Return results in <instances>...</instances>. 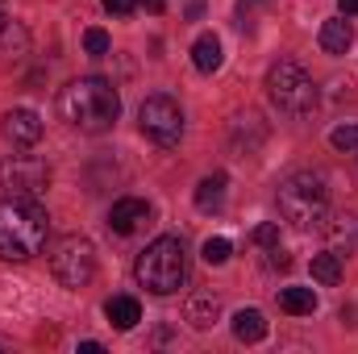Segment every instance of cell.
<instances>
[{
  "instance_id": "obj_1",
  "label": "cell",
  "mask_w": 358,
  "mask_h": 354,
  "mask_svg": "<svg viewBox=\"0 0 358 354\" xmlns=\"http://www.w3.org/2000/svg\"><path fill=\"white\" fill-rule=\"evenodd\" d=\"M50 234V217L38 204V196H8L0 200V259L4 263H25L42 255Z\"/></svg>"
},
{
  "instance_id": "obj_2",
  "label": "cell",
  "mask_w": 358,
  "mask_h": 354,
  "mask_svg": "<svg viewBox=\"0 0 358 354\" xmlns=\"http://www.w3.org/2000/svg\"><path fill=\"white\" fill-rule=\"evenodd\" d=\"M59 117L71 125V129H84V134H104L117 117H121V96L108 80L100 76H84V80H71L67 88L59 92Z\"/></svg>"
},
{
  "instance_id": "obj_3",
  "label": "cell",
  "mask_w": 358,
  "mask_h": 354,
  "mask_svg": "<svg viewBox=\"0 0 358 354\" xmlns=\"http://www.w3.org/2000/svg\"><path fill=\"white\" fill-rule=\"evenodd\" d=\"M138 283L155 296H171L187 283V250L179 238H155L142 255H138Z\"/></svg>"
},
{
  "instance_id": "obj_4",
  "label": "cell",
  "mask_w": 358,
  "mask_h": 354,
  "mask_svg": "<svg viewBox=\"0 0 358 354\" xmlns=\"http://www.w3.org/2000/svg\"><path fill=\"white\" fill-rule=\"evenodd\" d=\"M325 208H329V187H325V179L317 171H296V176H287L279 183V213H283V221L308 229V225H317L325 217Z\"/></svg>"
},
{
  "instance_id": "obj_5",
  "label": "cell",
  "mask_w": 358,
  "mask_h": 354,
  "mask_svg": "<svg viewBox=\"0 0 358 354\" xmlns=\"http://www.w3.org/2000/svg\"><path fill=\"white\" fill-rule=\"evenodd\" d=\"M267 96H271V104L279 113H287V117H308L317 108V84H313V76L300 63H292V59H279L267 71Z\"/></svg>"
},
{
  "instance_id": "obj_6",
  "label": "cell",
  "mask_w": 358,
  "mask_h": 354,
  "mask_svg": "<svg viewBox=\"0 0 358 354\" xmlns=\"http://www.w3.org/2000/svg\"><path fill=\"white\" fill-rule=\"evenodd\" d=\"M50 271H55V279L63 288H84L96 275V246L88 238H80V234L59 238L55 250H50Z\"/></svg>"
},
{
  "instance_id": "obj_7",
  "label": "cell",
  "mask_w": 358,
  "mask_h": 354,
  "mask_svg": "<svg viewBox=\"0 0 358 354\" xmlns=\"http://www.w3.org/2000/svg\"><path fill=\"white\" fill-rule=\"evenodd\" d=\"M138 125H142V134L155 146H179V138H183V108L163 92L146 96V104L138 108Z\"/></svg>"
},
{
  "instance_id": "obj_8",
  "label": "cell",
  "mask_w": 358,
  "mask_h": 354,
  "mask_svg": "<svg viewBox=\"0 0 358 354\" xmlns=\"http://www.w3.org/2000/svg\"><path fill=\"white\" fill-rule=\"evenodd\" d=\"M50 183V167L42 159H29V155H13L0 163V187L8 196H42Z\"/></svg>"
},
{
  "instance_id": "obj_9",
  "label": "cell",
  "mask_w": 358,
  "mask_h": 354,
  "mask_svg": "<svg viewBox=\"0 0 358 354\" xmlns=\"http://www.w3.org/2000/svg\"><path fill=\"white\" fill-rule=\"evenodd\" d=\"M0 134L13 142V146H34L42 138V117L29 113V108H8L4 121H0Z\"/></svg>"
},
{
  "instance_id": "obj_10",
  "label": "cell",
  "mask_w": 358,
  "mask_h": 354,
  "mask_svg": "<svg viewBox=\"0 0 358 354\" xmlns=\"http://www.w3.org/2000/svg\"><path fill=\"white\" fill-rule=\"evenodd\" d=\"M142 221H150V204L146 200H138V196H125V200H117L113 208H108V229L113 234H134Z\"/></svg>"
},
{
  "instance_id": "obj_11",
  "label": "cell",
  "mask_w": 358,
  "mask_h": 354,
  "mask_svg": "<svg viewBox=\"0 0 358 354\" xmlns=\"http://www.w3.org/2000/svg\"><path fill=\"white\" fill-rule=\"evenodd\" d=\"M229 138H234V150H238V155H255V150L263 146V138H267V125H263L259 113H242V117H234Z\"/></svg>"
},
{
  "instance_id": "obj_12",
  "label": "cell",
  "mask_w": 358,
  "mask_h": 354,
  "mask_svg": "<svg viewBox=\"0 0 358 354\" xmlns=\"http://www.w3.org/2000/svg\"><path fill=\"white\" fill-rule=\"evenodd\" d=\"M325 238H329V250H334V255H355V246H358V217L338 213V217L325 225Z\"/></svg>"
},
{
  "instance_id": "obj_13",
  "label": "cell",
  "mask_w": 358,
  "mask_h": 354,
  "mask_svg": "<svg viewBox=\"0 0 358 354\" xmlns=\"http://www.w3.org/2000/svg\"><path fill=\"white\" fill-rule=\"evenodd\" d=\"M104 317H108V325H113V330H121V334H125V330H134V325L142 321V304H138L134 296H113V300L104 304Z\"/></svg>"
},
{
  "instance_id": "obj_14",
  "label": "cell",
  "mask_w": 358,
  "mask_h": 354,
  "mask_svg": "<svg viewBox=\"0 0 358 354\" xmlns=\"http://www.w3.org/2000/svg\"><path fill=\"white\" fill-rule=\"evenodd\" d=\"M192 63H196L200 76H213V71L221 67V42H217V34H200V38H196V46H192Z\"/></svg>"
},
{
  "instance_id": "obj_15",
  "label": "cell",
  "mask_w": 358,
  "mask_h": 354,
  "mask_svg": "<svg viewBox=\"0 0 358 354\" xmlns=\"http://www.w3.org/2000/svg\"><path fill=\"white\" fill-rule=\"evenodd\" d=\"M234 338H238V342H263V338H267V317H263L259 309L234 313Z\"/></svg>"
},
{
  "instance_id": "obj_16",
  "label": "cell",
  "mask_w": 358,
  "mask_h": 354,
  "mask_svg": "<svg viewBox=\"0 0 358 354\" xmlns=\"http://www.w3.org/2000/svg\"><path fill=\"white\" fill-rule=\"evenodd\" d=\"M225 171H213V176H204L196 183V208H204V213H213V208H221V200H225Z\"/></svg>"
},
{
  "instance_id": "obj_17",
  "label": "cell",
  "mask_w": 358,
  "mask_h": 354,
  "mask_svg": "<svg viewBox=\"0 0 358 354\" xmlns=\"http://www.w3.org/2000/svg\"><path fill=\"white\" fill-rule=\"evenodd\" d=\"M350 42H355L350 21H325V25H321V50H325V55H346Z\"/></svg>"
},
{
  "instance_id": "obj_18",
  "label": "cell",
  "mask_w": 358,
  "mask_h": 354,
  "mask_svg": "<svg viewBox=\"0 0 358 354\" xmlns=\"http://www.w3.org/2000/svg\"><path fill=\"white\" fill-rule=\"evenodd\" d=\"M217 313H221V300H217L213 292H196V296L187 300V321H192L196 330H208V325L217 321Z\"/></svg>"
},
{
  "instance_id": "obj_19",
  "label": "cell",
  "mask_w": 358,
  "mask_h": 354,
  "mask_svg": "<svg viewBox=\"0 0 358 354\" xmlns=\"http://www.w3.org/2000/svg\"><path fill=\"white\" fill-rule=\"evenodd\" d=\"M279 309L292 313V317H308V313H317V292L313 288H283L279 292Z\"/></svg>"
},
{
  "instance_id": "obj_20",
  "label": "cell",
  "mask_w": 358,
  "mask_h": 354,
  "mask_svg": "<svg viewBox=\"0 0 358 354\" xmlns=\"http://www.w3.org/2000/svg\"><path fill=\"white\" fill-rule=\"evenodd\" d=\"M313 279L317 283H325V288H334L338 279H342V255H313Z\"/></svg>"
},
{
  "instance_id": "obj_21",
  "label": "cell",
  "mask_w": 358,
  "mask_h": 354,
  "mask_svg": "<svg viewBox=\"0 0 358 354\" xmlns=\"http://www.w3.org/2000/svg\"><path fill=\"white\" fill-rule=\"evenodd\" d=\"M229 255H234V246H229V238H208V242H204V263H208V267H221V263H229Z\"/></svg>"
},
{
  "instance_id": "obj_22",
  "label": "cell",
  "mask_w": 358,
  "mask_h": 354,
  "mask_svg": "<svg viewBox=\"0 0 358 354\" xmlns=\"http://www.w3.org/2000/svg\"><path fill=\"white\" fill-rule=\"evenodd\" d=\"M329 142H334V150L355 155V150H358V125H338V129L329 134Z\"/></svg>"
},
{
  "instance_id": "obj_23",
  "label": "cell",
  "mask_w": 358,
  "mask_h": 354,
  "mask_svg": "<svg viewBox=\"0 0 358 354\" xmlns=\"http://www.w3.org/2000/svg\"><path fill=\"white\" fill-rule=\"evenodd\" d=\"M108 46H113V42H108V34H104V29H88V34H84V50H88L92 59L108 55Z\"/></svg>"
},
{
  "instance_id": "obj_24",
  "label": "cell",
  "mask_w": 358,
  "mask_h": 354,
  "mask_svg": "<svg viewBox=\"0 0 358 354\" xmlns=\"http://www.w3.org/2000/svg\"><path fill=\"white\" fill-rule=\"evenodd\" d=\"M250 238H255V242H259V246H279V225H275V221H263V225H255V234H250Z\"/></svg>"
},
{
  "instance_id": "obj_25",
  "label": "cell",
  "mask_w": 358,
  "mask_h": 354,
  "mask_svg": "<svg viewBox=\"0 0 358 354\" xmlns=\"http://www.w3.org/2000/svg\"><path fill=\"white\" fill-rule=\"evenodd\" d=\"M138 8V0H104V13H113V17H129Z\"/></svg>"
},
{
  "instance_id": "obj_26",
  "label": "cell",
  "mask_w": 358,
  "mask_h": 354,
  "mask_svg": "<svg viewBox=\"0 0 358 354\" xmlns=\"http://www.w3.org/2000/svg\"><path fill=\"white\" fill-rule=\"evenodd\" d=\"M267 263L275 267V271H287V267H292V259H287V255H283L279 246H271V259H267Z\"/></svg>"
},
{
  "instance_id": "obj_27",
  "label": "cell",
  "mask_w": 358,
  "mask_h": 354,
  "mask_svg": "<svg viewBox=\"0 0 358 354\" xmlns=\"http://www.w3.org/2000/svg\"><path fill=\"white\" fill-rule=\"evenodd\" d=\"M200 17H204V4H200V0H192V4H187V21H200Z\"/></svg>"
},
{
  "instance_id": "obj_28",
  "label": "cell",
  "mask_w": 358,
  "mask_h": 354,
  "mask_svg": "<svg viewBox=\"0 0 358 354\" xmlns=\"http://www.w3.org/2000/svg\"><path fill=\"white\" fill-rule=\"evenodd\" d=\"M338 8H342V17H355V13H358V0H338Z\"/></svg>"
},
{
  "instance_id": "obj_29",
  "label": "cell",
  "mask_w": 358,
  "mask_h": 354,
  "mask_svg": "<svg viewBox=\"0 0 358 354\" xmlns=\"http://www.w3.org/2000/svg\"><path fill=\"white\" fill-rule=\"evenodd\" d=\"M100 351H104L100 342H80V354H100Z\"/></svg>"
},
{
  "instance_id": "obj_30",
  "label": "cell",
  "mask_w": 358,
  "mask_h": 354,
  "mask_svg": "<svg viewBox=\"0 0 358 354\" xmlns=\"http://www.w3.org/2000/svg\"><path fill=\"white\" fill-rule=\"evenodd\" d=\"M142 4H146L150 13H163V8H167V0H142Z\"/></svg>"
},
{
  "instance_id": "obj_31",
  "label": "cell",
  "mask_w": 358,
  "mask_h": 354,
  "mask_svg": "<svg viewBox=\"0 0 358 354\" xmlns=\"http://www.w3.org/2000/svg\"><path fill=\"white\" fill-rule=\"evenodd\" d=\"M4 21H8V8H4V0H0V34H4Z\"/></svg>"
}]
</instances>
